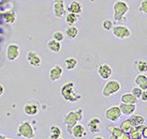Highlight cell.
Instances as JSON below:
<instances>
[{
	"label": "cell",
	"instance_id": "1",
	"mask_svg": "<svg viewBox=\"0 0 147 139\" xmlns=\"http://www.w3.org/2000/svg\"><path fill=\"white\" fill-rule=\"evenodd\" d=\"M60 93L66 101L69 102H76L82 99V95L75 90V84L73 81H67L61 87Z\"/></svg>",
	"mask_w": 147,
	"mask_h": 139
},
{
	"label": "cell",
	"instance_id": "2",
	"mask_svg": "<svg viewBox=\"0 0 147 139\" xmlns=\"http://www.w3.org/2000/svg\"><path fill=\"white\" fill-rule=\"evenodd\" d=\"M129 12V5L127 2L118 0L113 4V19L116 22H123L125 15Z\"/></svg>",
	"mask_w": 147,
	"mask_h": 139
},
{
	"label": "cell",
	"instance_id": "3",
	"mask_svg": "<svg viewBox=\"0 0 147 139\" xmlns=\"http://www.w3.org/2000/svg\"><path fill=\"white\" fill-rule=\"evenodd\" d=\"M84 119V110L82 108H78L76 110H71L67 113V115L65 116V124L67 127L69 132L72 129V128L76 125L77 123H79V121L82 120Z\"/></svg>",
	"mask_w": 147,
	"mask_h": 139
},
{
	"label": "cell",
	"instance_id": "4",
	"mask_svg": "<svg viewBox=\"0 0 147 139\" xmlns=\"http://www.w3.org/2000/svg\"><path fill=\"white\" fill-rule=\"evenodd\" d=\"M121 90V83L117 80H108L102 87L103 97L109 98Z\"/></svg>",
	"mask_w": 147,
	"mask_h": 139
},
{
	"label": "cell",
	"instance_id": "5",
	"mask_svg": "<svg viewBox=\"0 0 147 139\" xmlns=\"http://www.w3.org/2000/svg\"><path fill=\"white\" fill-rule=\"evenodd\" d=\"M17 133L20 136H22L26 139H33L35 138V131L33 126L31 125L29 121L24 120L19 123L17 128Z\"/></svg>",
	"mask_w": 147,
	"mask_h": 139
},
{
	"label": "cell",
	"instance_id": "6",
	"mask_svg": "<svg viewBox=\"0 0 147 139\" xmlns=\"http://www.w3.org/2000/svg\"><path fill=\"white\" fill-rule=\"evenodd\" d=\"M113 35L117 39L120 40H125L131 36V30L129 29V27L124 24H116L113 28Z\"/></svg>",
	"mask_w": 147,
	"mask_h": 139
},
{
	"label": "cell",
	"instance_id": "7",
	"mask_svg": "<svg viewBox=\"0 0 147 139\" xmlns=\"http://www.w3.org/2000/svg\"><path fill=\"white\" fill-rule=\"evenodd\" d=\"M122 115H123V114L121 112L119 105L110 106L109 108L106 109L105 114H104L106 119L110 121H112V122H116V121H118V119L122 117Z\"/></svg>",
	"mask_w": 147,
	"mask_h": 139
},
{
	"label": "cell",
	"instance_id": "8",
	"mask_svg": "<svg viewBox=\"0 0 147 139\" xmlns=\"http://www.w3.org/2000/svg\"><path fill=\"white\" fill-rule=\"evenodd\" d=\"M20 46L16 42H9L7 46L6 55L7 58L9 61H15V60L20 56Z\"/></svg>",
	"mask_w": 147,
	"mask_h": 139
},
{
	"label": "cell",
	"instance_id": "9",
	"mask_svg": "<svg viewBox=\"0 0 147 139\" xmlns=\"http://www.w3.org/2000/svg\"><path fill=\"white\" fill-rule=\"evenodd\" d=\"M39 109H40V103L38 101H36V100L27 102L26 104L24 105V114L30 117H34L36 115H38V113L39 112Z\"/></svg>",
	"mask_w": 147,
	"mask_h": 139
},
{
	"label": "cell",
	"instance_id": "10",
	"mask_svg": "<svg viewBox=\"0 0 147 139\" xmlns=\"http://www.w3.org/2000/svg\"><path fill=\"white\" fill-rule=\"evenodd\" d=\"M53 12L55 14L56 18H63L66 14V8H65V2L63 0H56L53 4Z\"/></svg>",
	"mask_w": 147,
	"mask_h": 139
},
{
	"label": "cell",
	"instance_id": "11",
	"mask_svg": "<svg viewBox=\"0 0 147 139\" xmlns=\"http://www.w3.org/2000/svg\"><path fill=\"white\" fill-rule=\"evenodd\" d=\"M98 74L103 80H109L113 75V68L107 63L100 64L98 68Z\"/></svg>",
	"mask_w": 147,
	"mask_h": 139
},
{
	"label": "cell",
	"instance_id": "12",
	"mask_svg": "<svg viewBox=\"0 0 147 139\" xmlns=\"http://www.w3.org/2000/svg\"><path fill=\"white\" fill-rule=\"evenodd\" d=\"M69 134L76 139H82V138H84L85 136H86L87 131H86V128L84 127V124L77 123L76 125H75L72 129L69 131Z\"/></svg>",
	"mask_w": 147,
	"mask_h": 139
},
{
	"label": "cell",
	"instance_id": "13",
	"mask_svg": "<svg viewBox=\"0 0 147 139\" xmlns=\"http://www.w3.org/2000/svg\"><path fill=\"white\" fill-rule=\"evenodd\" d=\"M26 59L29 65L34 68H38L42 63V58L37 52L35 51H29L26 55Z\"/></svg>",
	"mask_w": 147,
	"mask_h": 139
},
{
	"label": "cell",
	"instance_id": "14",
	"mask_svg": "<svg viewBox=\"0 0 147 139\" xmlns=\"http://www.w3.org/2000/svg\"><path fill=\"white\" fill-rule=\"evenodd\" d=\"M62 75H63V68L60 65H53L49 71V77L52 82L59 81Z\"/></svg>",
	"mask_w": 147,
	"mask_h": 139
},
{
	"label": "cell",
	"instance_id": "15",
	"mask_svg": "<svg viewBox=\"0 0 147 139\" xmlns=\"http://www.w3.org/2000/svg\"><path fill=\"white\" fill-rule=\"evenodd\" d=\"M100 125L101 122L98 117H93L88 121V129L92 134H98L100 131Z\"/></svg>",
	"mask_w": 147,
	"mask_h": 139
},
{
	"label": "cell",
	"instance_id": "16",
	"mask_svg": "<svg viewBox=\"0 0 147 139\" xmlns=\"http://www.w3.org/2000/svg\"><path fill=\"white\" fill-rule=\"evenodd\" d=\"M120 100H121V103H124V104H135L136 105L139 102V99L136 98L131 92H127V93L122 94Z\"/></svg>",
	"mask_w": 147,
	"mask_h": 139
},
{
	"label": "cell",
	"instance_id": "17",
	"mask_svg": "<svg viewBox=\"0 0 147 139\" xmlns=\"http://www.w3.org/2000/svg\"><path fill=\"white\" fill-rule=\"evenodd\" d=\"M134 82L136 84V87L141 88L142 90H147V75L146 74L139 73L135 77Z\"/></svg>",
	"mask_w": 147,
	"mask_h": 139
},
{
	"label": "cell",
	"instance_id": "18",
	"mask_svg": "<svg viewBox=\"0 0 147 139\" xmlns=\"http://www.w3.org/2000/svg\"><path fill=\"white\" fill-rule=\"evenodd\" d=\"M67 10L69 13L79 15L82 12V4L79 1H71L67 6Z\"/></svg>",
	"mask_w": 147,
	"mask_h": 139
},
{
	"label": "cell",
	"instance_id": "19",
	"mask_svg": "<svg viewBox=\"0 0 147 139\" xmlns=\"http://www.w3.org/2000/svg\"><path fill=\"white\" fill-rule=\"evenodd\" d=\"M121 112L123 115L125 116H133L134 113L136 111V105L135 104H124V103H121L119 105Z\"/></svg>",
	"mask_w": 147,
	"mask_h": 139
},
{
	"label": "cell",
	"instance_id": "20",
	"mask_svg": "<svg viewBox=\"0 0 147 139\" xmlns=\"http://www.w3.org/2000/svg\"><path fill=\"white\" fill-rule=\"evenodd\" d=\"M47 47L50 51L53 53V54H58L61 50V43L58 41H56L55 40H53L52 38L51 40H49L47 42Z\"/></svg>",
	"mask_w": 147,
	"mask_h": 139
},
{
	"label": "cell",
	"instance_id": "21",
	"mask_svg": "<svg viewBox=\"0 0 147 139\" xmlns=\"http://www.w3.org/2000/svg\"><path fill=\"white\" fill-rule=\"evenodd\" d=\"M135 66L139 73L145 74L147 73V60L143 58L138 59L137 61L135 62Z\"/></svg>",
	"mask_w": 147,
	"mask_h": 139
},
{
	"label": "cell",
	"instance_id": "22",
	"mask_svg": "<svg viewBox=\"0 0 147 139\" xmlns=\"http://www.w3.org/2000/svg\"><path fill=\"white\" fill-rule=\"evenodd\" d=\"M134 126L132 125V122L130 119H127L123 121L120 125V129L122 130L124 134H129L131 133V131L133 130Z\"/></svg>",
	"mask_w": 147,
	"mask_h": 139
},
{
	"label": "cell",
	"instance_id": "23",
	"mask_svg": "<svg viewBox=\"0 0 147 139\" xmlns=\"http://www.w3.org/2000/svg\"><path fill=\"white\" fill-rule=\"evenodd\" d=\"M131 122H132V125L134 127H141L143 126V124L145 122V119L141 115H133L130 119Z\"/></svg>",
	"mask_w": 147,
	"mask_h": 139
},
{
	"label": "cell",
	"instance_id": "24",
	"mask_svg": "<svg viewBox=\"0 0 147 139\" xmlns=\"http://www.w3.org/2000/svg\"><path fill=\"white\" fill-rule=\"evenodd\" d=\"M145 126H141V127H134L133 130L131 131L129 134L130 139H142V131L144 129Z\"/></svg>",
	"mask_w": 147,
	"mask_h": 139
},
{
	"label": "cell",
	"instance_id": "25",
	"mask_svg": "<svg viewBox=\"0 0 147 139\" xmlns=\"http://www.w3.org/2000/svg\"><path fill=\"white\" fill-rule=\"evenodd\" d=\"M78 61L77 59L73 58V56H69L65 59V65H66V69L67 71H72L75 68L77 67Z\"/></svg>",
	"mask_w": 147,
	"mask_h": 139
},
{
	"label": "cell",
	"instance_id": "26",
	"mask_svg": "<svg viewBox=\"0 0 147 139\" xmlns=\"http://www.w3.org/2000/svg\"><path fill=\"white\" fill-rule=\"evenodd\" d=\"M50 134H51V139H59L61 138L62 131H61L59 126L52 125L50 127Z\"/></svg>",
	"mask_w": 147,
	"mask_h": 139
},
{
	"label": "cell",
	"instance_id": "27",
	"mask_svg": "<svg viewBox=\"0 0 147 139\" xmlns=\"http://www.w3.org/2000/svg\"><path fill=\"white\" fill-rule=\"evenodd\" d=\"M79 29L76 26H67L66 29V36L69 39V40H74L75 38L78 36Z\"/></svg>",
	"mask_w": 147,
	"mask_h": 139
},
{
	"label": "cell",
	"instance_id": "28",
	"mask_svg": "<svg viewBox=\"0 0 147 139\" xmlns=\"http://www.w3.org/2000/svg\"><path fill=\"white\" fill-rule=\"evenodd\" d=\"M66 23L69 24V26H74V24L77 23V21L79 20V15L73 13H67L66 15Z\"/></svg>",
	"mask_w": 147,
	"mask_h": 139
},
{
	"label": "cell",
	"instance_id": "29",
	"mask_svg": "<svg viewBox=\"0 0 147 139\" xmlns=\"http://www.w3.org/2000/svg\"><path fill=\"white\" fill-rule=\"evenodd\" d=\"M4 20L7 24H12L15 23L16 21V14L14 12H11V10H9V12H6L4 14Z\"/></svg>",
	"mask_w": 147,
	"mask_h": 139
},
{
	"label": "cell",
	"instance_id": "30",
	"mask_svg": "<svg viewBox=\"0 0 147 139\" xmlns=\"http://www.w3.org/2000/svg\"><path fill=\"white\" fill-rule=\"evenodd\" d=\"M108 130L111 134H112V135H113V136L115 137H120L122 134H123L124 133L122 132V130L120 129V127H116V126H109L108 127Z\"/></svg>",
	"mask_w": 147,
	"mask_h": 139
},
{
	"label": "cell",
	"instance_id": "31",
	"mask_svg": "<svg viewBox=\"0 0 147 139\" xmlns=\"http://www.w3.org/2000/svg\"><path fill=\"white\" fill-rule=\"evenodd\" d=\"M113 21H111L109 19H105V20H103V22H102V27H103V29L105 30V31H111V30H113Z\"/></svg>",
	"mask_w": 147,
	"mask_h": 139
},
{
	"label": "cell",
	"instance_id": "32",
	"mask_svg": "<svg viewBox=\"0 0 147 139\" xmlns=\"http://www.w3.org/2000/svg\"><path fill=\"white\" fill-rule=\"evenodd\" d=\"M53 39L55 40L56 41L61 42L64 41V39H65V35H64L62 31H55V33L53 34Z\"/></svg>",
	"mask_w": 147,
	"mask_h": 139
},
{
	"label": "cell",
	"instance_id": "33",
	"mask_svg": "<svg viewBox=\"0 0 147 139\" xmlns=\"http://www.w3.org/2000/svg\"><path fill=\"white\" fill-rule=\"evenodd\" d=\"M139 12L143 14H147V0H143L139 5Z\"/></svg>",
	"mask_w": 147,
	"mask_h": 139
},
{
	"label": "cell",
	"instance_id": "34",
	"mask_svg": "<svg viewBox=\"0 0 147 139\" xmlns=\"http://www.w3.org/2000/svg\"><path fill=\"white\" fill-rule=\"evenodd\" d=\"M142 91H143V90H142L140 87H135L132 88L131 93L133 94L136 98H138V99H139V98H141V96H142Z\"/></svg>",
	"mask_w": 147,
	"mask_h": 139
},
{
	"label": "cell",
	"instance_id": "35",
	"mask_svg": "<svg viewBox=\"0 0 147 139\" xmlns=\"http://www.w3.org/2000/svg\"><path fill=\"white\" fill-rule=\"evenodd\" d=\"M141 100L142 102H147V90H143L141 96Z\"/></svg>",
	"mask_w": 147,
	"mask_h": 139
},
{
	"label": "cell",
	"instance_id": "36",
	"mask_svg": "<svg viewBox=\"0 0 147 139\" xmlns=\"http://www.w3.org/2000/svg\"><path fill=\"white\" fill-rule=\"evenodd\" d=\"M117 139H130L129 134H123L121 135L120 137H118Z\"/></svg>",
	"mask_w": 147,
	"mask_h": 139
},
{
	"label": "cell",
	"instance_id": "37",
	"mask_svg": "<svg viewBox=\"0 0 147 139\" xmlns=\"http://www.w3.org/2000/svg\"><path fill=\"white\" fill-rule=\"evenodd\" d=\"M4 92H5V88H4V87H3V85L0 83V97L4 94Z\"/></svg>",
	"mask_w": 147,
	"mask_h": 139
},
{
	"label": "cell",
	"instance_id": "38",
	"mask_svg": "<svg viewBox=\"0 0 147 139\" xmlns=\"http://www.w3.org/2000/svg\"><path fill=\"white\" fill-rule=\"evenodd\" d=\"M93 139H104V138L102 136H95Z\"/></svg>",
	"mask_w": 147,
	"mask_h": 139
},
{
	"label": "cell",
	"instance_id": "39",
	"mask_svg": "<svg viewBox=\"0 0 147 139\" xmlns=\"http://www.w3.org/2000/svg\"><path fill=\"white\" fill-rule=\"evenodd\" d=\"M109 139H117V137L113 136V135H111V136H110V138H109Z\"/></svg>",
	"mask_w": 147,
	"mask_h": 139
},
{
	"label": "cell",
	"instance_id": "40",
	"mask_svg": "<svg viewBox=\"0 0 147 139\" xmlns=\"http://www.w3.org/2000/svg\"><path fill=\"white\" fill-rule=\"evenodd\" d=\"M6 137L4 136V135H2V134H0V139H5Z\"/></svg>",
	"mask_w": 147,
	"mask_h": 139
},
{
	"label": "cell",
	"instance_id": "41",
	"mask_svg": "<svg viewBox=\"0 0 147 139\" xmlns=\"http://www.w3.org/2000/svg\"><path fill=\"white\" fill-rule=\"evenodd\" d=\"M5 139H13V138H10V137H6Z\"/></svg>",
	"mask_w": 147,
	"mask_h": 139
},
{
	"label": "cell",
	"instance_id": "42",
	"mask_svg": "<svg viewBox=\"0 0 147 139\" xmlns=\"http://www.w3.org/2000/svg\"><path fill=\"white\" fill-rule=\"evenodd\" d=\"M59 139H63V138H59Z\"/></svg>",
	"mask_w": 147,
	"mask_h": 139
}]
</instances>
